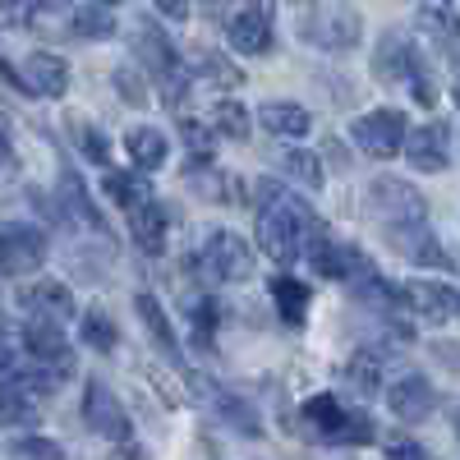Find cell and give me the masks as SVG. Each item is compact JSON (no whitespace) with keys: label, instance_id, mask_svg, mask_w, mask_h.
Segmentation results:
<instances>
[{"label":"cell","instance_id":"cell-39","mask_svg":"<svg viewBox=\"0 0 460 460\" xmlns=\"http://www.w3.org/2000/svg\"><path fill=\"white\" fill-rule=\"evenodd\" d=\"M387 460H433V456H429V447H419V442H410V438H396V442L387 447Z\"/></svg>","mask_w":460,"mask_h":460},{"label":"cell","instance_id":"cell-2","mask_svg":"<svg viewBox=\"0 0 460 460\" xmlns=\"http://www.w3.org/2000/svg\"><path fill=\"white\" fill-rule=\"evenodd\" d=\"M138 60L147 65V74L162 84V93H166V102L175 106V102H184V93H189V74H184V65H180V56H175V47H171V37L152 23V19H138Z\"/></svg>","mask_w":460,"mask_h":460},{"label":"cell","instance_id":"cell-22","mask_svg":"<svg viewBox=\"0 0 460 460\" xmlns=\"http://www.w3.org/2000/svg\"><path fill=\"white\" fill-rule=\"evenodd\" d=\"M272 299H277V314L290 323V327H304V318H309V286L295 281V277H272Z\"/></svg>","mask_w":460,"mask_h":460},{"label":"cell","instance_id":"cell-26","mask_svg":"<svg viewBox=\"0 0 460 460\" xmlns=\"http://www.w3.org/2000/svg\"><path fill=\"white\" fill-rule=\"evenodd\" d=\"M106 194L120 203V208H138V203H147L152 199V189H147V180H138V175H125V171H106Z\"/></svg>","mask_w":460,"mask_h":460},{"label":"cell","instance_id":"cell-40","mask_svg":"<svg viewBox=\"0 0 460 460\" xmlns=\"http://www.w3.org/2000/svg\"><path fill=\"white\" fill-rule=\"evenodd\" d=\"M10 364H14V341H10L5 318H0V368H10Z\"/></svg>","mask_w":460,"mask_h":460},{"label":"cell","instance_id":"cell-18","mask_svg":"<svg viewBox=\"0 0 460 460\" xmlns=\"http://www.w3.org/2000/svg\"><path fill=\"white\" fill-rule=\"evenodd\" d=\"M166 221H171V212L157 203V199H147V203H138L134 212H129V226H134V244L143 249V253H166Z\"/></svg>","mask_w":460,"mask_h":460},{"label":"cell","instance_id":"cell-33","mask_svg":"<svg viewBox=\"0 0 460 460\" xmlns=\"http://www.w3.org/2000/svg\"><path fill=\"white\" fill-rule=\"evenodd\" d=\"M23 419H32V396L19 382H10V387H0V424H23Z\"/></svg>","mask_w":460,"mask_h":460},{"label":"cell","instance_id":"cell-27","mask_svg":"<svg viewBox=\"0 0 460 460\" xmlns=\"http://www.w3.org/2000/svg\"><path fill=\"white\" fill-rule=\"evenodd\" d=\"M212 401L221 405L217 414L226 419L230 429H240L244 438H258V433H262V424H258V414H253V410H249V405H244L240 396H226V392H212Z\"/></svg>","mask_w":460,"mask_h":460},{"label":"cell","instance_id":"cell-28","mask_svg":"<svg viewBox=\"0 0 460 460\" xmlns=\"http://www.w3.org/2000/svg\"><path fill=\"white\" fill-rule=\"evenodd\" d=\"M212 129L226 134V138H235V143H244L249 138V111L235 106V102H217L212 106Z\"/></svg>","mask_w":460,"mask_h":460},{"label":"cell","instance_id":"cell-6","mask_svg":"<svg viewBox=\"0 0 460 460\" xmlns=\"http://www.w3.org/2000/svg\"><path fill=\"white\" fill-rule=\"evenodd\" d=\"M368 208L387 226H396V230H419V226H424V212H429L424 199H419L405 180H373Z\"/></svg>","mask_w":460,"mask_h":460},{"label":"cell","instance_id":"cell-1","mask_svg":"<svg viewBox=\"0 0 460 460\" xmlns=\"http://www.w3.org/2000/svg\"><path fill=\"white\" fill-rule=\"evenodd\" d=\"M258 194H262L258 249L272 258V262H281V267L299 262V253H309V244L323 235L314 208L299 203L295 194H286V189H277V184H258Z\"/></svg>","mask_w":460,"mask_h":460},{"label":"cell","instance_id":"cell-42","mask_svg":"<svg viewBox=\"0 0 460 460\" xmlns=\"http://www.w3.org/2000/svg\"><path fill=\"white\" fill-rule=\"evenodd\" d=\"M0 166L14 171V147H10V138H5V134H0Z\"/></svg>","mask_w":460,"mask_h":460},{"label":"cell","instance_id":"cell-3","mask_svg":"<svg viewBox=\"0 0 460 460\" xmlns=\"http://www.w3.org/2000/svg\"><path fill=\"white\" fill-rule=\"evenodd\" d=\"M304 419L327 438V442H336V447H364V442H373V419L364 414V410H345L336 396H309L304 401Z\"/></svg>","mask_w":460,"mask_h":460},{"label":"cell","instance_id":"cell-7","mask_svg":"<svg viewBox=\"0 0 460 460\" xmlns=\"http://www.w3.org/2000/svg\"><path fill=\"white\" fill-rule=\"evenodd\" d=\"M203 267L217 281L240 286V281L253 277V253H249V244L240 235H230V230H212L208 244H203Z\"/></svg>","mask_w":460,"mask_h":460},{"label":"cell","instance_id":"cell-32","mask_svg":"<svg viewBox=\"0 0 460 460\" xmlns=\"http://www.w3.org/2000/svg\"><path fill=\"white\" fill-rule=\"evenodd\" d=\"M180 134H184L189 152H194L199 162H208L212 152H217V129H212V120H208V125H199L194 115H184V120H180Z\"/></svg>","mask_w":460,"mask_h":460},{"label":"cell","instance_id":"cell-15","mask_svg":"<svg viewBox=\"0 0 460 460\" xmlns=\"http://www.w3.org/2000/svg\"><path fill=\"white\" fill-rule=\"evenodd\" d=\"M19 309L28 318H51V323H69L74 318V290L65 281H32L19 295Z\"/></svg>","mask_w":460,"mask_h":460},{"label":"cell","instance_id":"cell-43","mask_svg":"<svg viewBox=\"0 0 460 460\" xmlns=\"http://www.w3.org/2000/svg\"><path fill=\"white\" fill-rule=\"evenodd\" d=\"M451 429H456V438H460V401H456V410H451Z\"/></svg>","mask_w":460,"mask_h":460},{"label":"cell","instance_id":"cell-20","mask_svg":"<svg viewBox=\"0 0 460 460\" xmlns=\"http://www.w3.org/2000/svg\"><path fill=\"white\" fill-rule=\"evenodd\" d=\"M419 28H424L433 42L460 65V19L451 5H442V0H429V5H419Z\"/></svg>","mask_w":460,"mask_h":460},{"label":"cell","instance_id":"cell-19","mask_svg":"<svg viewBox=\"0 0 460 460\" xmlns=\"http://www.w3.org/2000/svg\"><path fill=\"white\" fill-rule=\"evenodd\" d=\"M258 125L277 138H304L314 129V115L304 111L299 102H262L258 106Z\"/></svg>","mask_w":460,"mask_h":460},{"label":"cell","instance_id":"cell-25","mask_svg":"<svg viewBox=\"0 0 460 460\" xmlns=\"http://www.w3.org/2000/svg\"><path fill=\"white\" fill-rule=\"evenodd\" d=\"M277 162H281V171H286L290 180H299L304 189H318V184H323V162L314 157V152L286 147V152H277Z\"/></svg>","mask_w":460,"mask_h":460},{"label":"cell","instance_id":"cell-23","mask_svg":"<svg viewBox=\"0 0 460 460\" xmlns=\"http://www.w3.org/2000/svg\"><path fill=\"white\" fill-rule=\"evenodd\" d=\"M134 309H138L143 327L152 332V341H157V345H162L166 355H180V341H175V327H171L166 309H162V304H157V295H138V299H134Z\"/></svg>","mask_w":460,"mask_h":460},{"label":"cell","instance_id":"cell-46","mask_svg":"<svg viewBox=\"0 0 460 460\" xmlns=\"http://www.w3.org/2000/svg\"><path fill=\"white\" fill-rule=\"evenodd\" d=\"M456 102H460V88H456Z\"/></svg>","mask_w":460,"mask_h":460},{"label":"cell","instance_id":"cell-45","mask_svg":"<svg viewBox=\"0 0 460 460\" xmlns=\"http://www.w3.org/2000/svg\"><path fill=\"white\" fill-rule=\"evenodd\" d=\"M93 5H125V0H93Z\"/></svg>","mask_w":460,"mask_h":460},{"label":"cell","instance_id":"cell-4","mask_svg":"<svg viewBox=\"0 0 460 460\" xmlns=\"http://www.w3.org/2000/svg\"><path fill=\"white\" fill-rule=\"evenodd\" d=\"M373 74H377L382 84H410L414 97L424 102V106L438 102V88L429 84V74H424V60H419V51L405 42V37H396V32L382 37V47L373 56Z\"/></svg>","mask_w":460,"mask_h":460},{"label":"cell","instance_id":"cell-30","mask_svg":"<svg viewBox=\"0 0 460 460\" xmlns=\"http://www.w3.org/2000/svg\"><path fill=\"white\" fill-rule=\"evenodd\" d=\"M84 341L93 345V350L111 355V350H115V341H120V332H115L111 314H102V309H88V314H84Z\"/></svg>","mask_w":460,"mask_h":460},{"label":"cell","instance_id":"cell-44","mask_svg":"<svg viewBox=\"0 0 460 460\" xmlns=\"http://www.w3.org/2000/svg\"><path fill=\"white\" fill-rule=\"evenodd\" d=\"M42 5H47V10H65V5H69V0H42Z\"/></svg>","mask_w":460,"mask_h":460},{"label":"cell","instance_id":"cell-17","mask_svg":"<svg viewBox=\"0 0 460 460\" xmlns=\"http://www.w3.org/2000/svg\"><path fill=\"white\" fill-rule=\"evenodd\" d=\"M23 84H28V93H37V97H65V88H69V65H65L60 56H51V51H32L28 65H23Z\"/></svg>","mask_w":460,"mask_h":460},{"label":"cell","instance_id":"cell-37","mask_svg":"<svg viewBox=\"0 0 460 460\" xmlns=\"http://www.w3.org/2000/svg\"><path fill=\"white\" fill-rule=\"evenodd\" d=\"M189 318H194V336L208 341L212 327H217V304L212 299H194V304H189Z\"/></svg>","mask_w":460,"mask_h":460},{"label":"cell","instance_id":"cell-24","mask_svg":"<svg viewBox=\"0 0 460 460\" xmlns=\"http://www.w3.org/2000/svg\"><path fill=\"white\" fill-rule=\"evenodd\" d=\"M60 199L69 203V212H74V217H84L93 230H102V226H106V221H102V212H97V208H93V199H88V189H84L79 171L60 166Z\"/></svg>","mask_w":460,"mask_h":460},{"label":"cell","instance_id":"cell-8","mask_svg":"<svg viewBox=\"0 0 460 460\" xmlns=\"http://www.w3.org/2000/svg\"><path fill=\"white\" fill-rule=\"evenodd\" d=\"M47 262V235L37 226H5L0 230V272L23 277Z\"/></svg>","mask_w":460,"mask_h":460},{"label":"cell","instance_id":"cell-13","mask_svg":"<svg viewBox=\"0 0 460 460\" xmlns=\"http://www.w3.org/2000/svg\"><path fill=\"white\" fill-rule=\"evenodd\" d=\"M405 304L419 314V318H429V323H451L460 318V290L447 286V281H405L401 286Z\"/></svg>","mask_w":460,"mask_h":460},{"label":"cell","instance_id":"cell-38","mask_svg":"<svg viewBox=\"0 0 460 460\" xmlns=\"http://www.w3.org/2000/svg\"><path fill=\"white\" fill-rule=\"evenodd\" d=\"M79 134H84V147H88V157H93L97 166H106V157H111V143H106V134H97L93 125H84Z\"/></svg>","mask_w":460,"mask_h":460},{"label":"cell","instance_id":"cell-35","mask_svg":"<svg viewBox=\"0 0 460 460\" xmlns=\"http://www.w3.org/2000/svg\"><path fill=\"white\" fill-rule=\"evenodd\" d=\"M14 460H65V451L51 438H23L14 442Z\"/></svg>","mask_w":460,"mask_h":460},{"label":"cell","instance_id":"cell-31","mask_svg":"<svg viewBox=\"0 0 460 460\" xmlns=\"http://www.w3.org/2000/svg\"><path fill=\"white\" fill-rule=\"evenodd\" d=\"M74 32L79 37H93V42H102V37H115V19H111V5H88L74 14Z\"/></svg>","mask_w":460,"mask_h":460},{"label":"cell","instance_id":"cell-11","mask_svg":"<svg viewBox=\"0 0 460 460\" xmlns=\"http://www.w3.org/2000/svg\"><path fill=\"white\" fill-rule=\"evenodd\" d=\"M401 152L410 157V166L424 171V175L447 171V166H451V129H447V120H433V125H424V129L405 134V147H401Z\"/></svg>","mask_w":460,"mask_h":460},{"label":"cell","instance_id":"cell-34","mask_svg":"<svg viewBox=\"0 0 460 460\" xmlns=\"http://www.w3.org/2000/svg\"><path fill=\"white\" fill-rule=\"evenodd\" d=\"M199 74H203V79H212L217 88H235L240 84V69L230 65L226 56H217V51H203L199 56Z\"/></svg>","mask_w":460,"mask_h":460},{"label":"cell","instance_id":"cell-16","mask_svg":"<svg viewBox=\"0 0 460 460\" xmlns=\"http://www.w3.org/2000/svg\"><path fill=\"white\" fill-rule=\"evenodd\" d=\"M309 258H314V272L327 277V281H350V277H359L364 267H368V258H364L359 249L336 244V240H327V235H318V240L309 244Z\"/></svg>","mask_w":460,"mask_h":460},{"label":"cell","instance_id":"cell-9","mask_svg":"<svg viewBox=\"0 0 460 460\" xmlns=\"http://www.w3.org/2000/svg\"><path fill=\"white\" fill-rule=\"evenodd\" d=\"M23 350L51 368V373H69L74 368V350H69V341H65V323H51V318H28L23 327Z\"/></svg>","mask_w":460,"mask_h":460},{"label":"cell","instance_id":"cell-12","mask_svg":"<svg viewBox=\"0 0 460 460\" xmlns=\"http://www.w3.org/2000/svg\"><path fill=\"white\" fill-rule=\"evenodd\" d=\"M84 419L88 429L111 438V442H125L129 438V414L120 410V401H115V392L106 387V382H88V396H84Z\"/></svg>","mask_w":460,"mask_h":460},{"label":"cell","instance_id":"cell-14","mask_svg":"<svg viewBox=\"0 0 460 460\" xmlns=\"http://www.w3.org/2000/svg\"><path fill=\"white\" fill-rule=\"evenodd\" d=\"M387 405H392L396 419H405V424H424V419L433 414V405H438V392H433V382L424 373H405V377L392 382Z\"/></svg>","mask_w":460,"mask_h":460},{"label":"cell","instance_id":"cell-36","mask_svg":"<svg viewBox=\"0 0 460 460\" xmlns=\"http://www.w3.org/2000/svg\"><path fill=\"white\" fill-rule=\"evenodd\" d=\"M115 93H120L129 106H143V102H147V88H143V79H138L129 65H125V69H115Z\"/></svg>","mask_w":460,"mask_h":460},{"label":"cell","instance_id":"cell-29","mask_svg":"<svg viewBox=\"0 0 460 460\" xmlns=\"http://www.w3.org/2000/svg\"><path fill=\"white\" fill-rule=\"evenodd\" d=\"M377 373H382V364H377L373 350H359L350 364H345V377H350V387H355L359 396H373V392H377V382H382Z\"/></svg>","mask_w":460,"mask_h":460},{"label":"cell","instance_id":"cell-10","mask_svg":"<svg viewBox=\"0 0 460 460\" xmlns=\"http://www.w3.org/2000/svg\"><path fill=\"white\" fill-rule=\"evenodd\" d=\"M304 37L314 47H327V51H345L359 42V14L345 10V5H318V14L304 23Z\"/></svg>","mask_w":460,"mask_h":460},{"label":"cell","instance_id":"cell-41","mask_svg":"<svg viewBox=\"0 0 460 460\" xmlns=\"http://www.w3.org/2000/svg\"><path fill=\"white\" fill-rule=\"evenodd\" d=\"M157 10H162L166 19L180 23V19H189V0H157Z\"/></svg>","mask_w":460,"mask_h":460},{"label":"cell","instance_id":"cell-21","mask_svg":"<svg viewBox=\"0 0 460 460\" xmlns=\"http://www.w3.org/2000/svg\"><path fill=\"white\" fill-rule=\"evenodd\" d=\"M125 147H129V162L138 166V171H162L166 166V134H157V129H147V125H138V129H129L125 134Z\"/></svg>","mask_w":460,"mask_h":460},{"label":"cell","instance_id":"cell-5","mask_svg":"<svg viewBox=\"0 0 460 460\" xmlns=\"http://www.w3.org/2000/svg\"><path fill=\"white\" fill-rule=\"evenodd\" d=\"M405 134H410L405 115L392 111V106L368 111V115H359V120L350 125V138L359 143V152H368V157H377V162L396 157V152L405 147Z\"/></svg>","mask_w":460,"mask_h":460}]
</instances>
